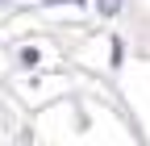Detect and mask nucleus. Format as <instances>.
I'll return each mask as SVG.
<instances>
[{
  "label": "nucleus",
  "mask_w": 150,
  "mask_h": 146,
  "mask_svg": "<svg viewBox=\"0 0 150 146\" xmlns=\"http://www.w3.org/2000/svg\"><path fill=\"white\" fill-rule=\"evenodd\" d=\"M121 4H125V0H100V13L112 17V13H121Z\"/></svg>",
  "instance_id": "f257e3e1"
}]
</instances>
